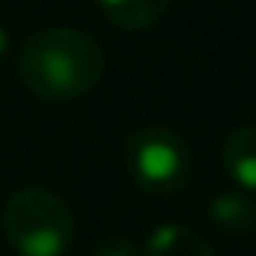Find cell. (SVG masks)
<instances>
[{
  "label": "cell",
  "mask_w": 256,
  "mask_h": 256,
  "mask_svg": "<svg viewBox=\"0 0 256 256\" xmlns=\"http://www.w3.org/2000/svg\"><path fill=\"white\" fill-rule=\"evenodd\" d=\"M107 68L104 46L75 26H46L20 46V82L39 100L65 104L91 94Z\"/></svg>",
  "instance_id": "cell-1"
},
{
  "label": "cell",
  "mask_w": 256,
  "mask_h": 256,
  "mask_svg": "<svg viewBox=\"0 0 256 256\" xmlns=\"http://www.w3.org/2000/svg\"><path fill=\"white\" fill-rule=\"evenodd\" d=\"M4 234L20 256H65L75 240V214L46 188H20L4 204Z\"/></svg>",
  "instance_id": "cell-2"
},
{
  "label": "cell",
  "mask_w": 256,
  "mask_h": 256,
  "mask_svg": "<svg viewBox=\"0 0 256 256\" xmlns=\"http://www.w3.org/2000/svg\"><path fill=\"white\" fill-rule=\"evenodd\" d=\"M124 166L133 185L152 198H172L192 182V146L166 124H146L126 136Z\"/></svg>",
  "instance_id": "cell-3"
},
{
  "label": "cell",
  "mask_w": 256,
  "mask_h": 256,
  "mask_svg": "<svg viewBox=\"0 0 256 256\" xmlns=\"http://www.w3.org/2000/svg\"><path fill=\"white\" fill-rule=\"evenodd\" d=\"M208 220L218 234L244 240L256 234V201L244 192H218L208 201Z\"/></svg>",
  "instance_id": "cell-4"
},
{
  "label": "cell",
  "mask_w": 256,
  "mask_h": 256,
  "mask_svg": "<svg viewBox=\"0 0 256 256\" xmlns=\"http://www.w3.org/2000/svg\"><path fill=\"white\" fill-rule=\"evenodd\" d=\"M107 23L124 32H146L156 30L166 20L172 0H98Z\"/></svg>",
  "instance_id": "cell-5"
},
{
  "label": "cell",
  "mask_w": 256,
  "mask_h": 256,
  "mask_svg": "<svg viewBox=\"0 0 256 256\" xmlns=\"http://www.w3.org/2000/svg\"><path fill=\"white\" fill-rule=\"evenodd\" d=\"M220 159H224L227 175L244 192L256 194V124H244V126L227 133Z\"/></svg>",
  "instance_id": "cell-6"
},
{
  "label": "cell",
  "mask_w": 256,
  "mask_h": 256,
  "mask_svg": "<svg viewBox=\"0 0 256 256\" xmlns=\"http://www.w3.org/2000/svg\"><path fill=\"white\" fill-rule=\"evenodd\" d=\"M146 256H214L211 244L188 224H159L146 237Z\"/></svg>",
  "instance_id": "cell-7"
},
{
  "label": "cell",
  "mask_w": 256,
  "mask_h": 256,
  "mask_svg": "<svg viewBox=\"0 0 256 256\" xmlns=\"http://www.w3.org/2000/svg\"><path fill=\"white\" fill-rule=\"evenodd\" d=\"M91 256H136V246H133V240L124 237V234H104V237L91 246Z\"/></svg>",
  "instance_id": "cell-8"
},
{
  "label": "cell",
  "mask_w": 256,
  "mask_h": 256,
  "mask_svg": "<svg viewBox=\"0 0 256 256\" xmlns=\"http://www.w3.org/2000/svg\"><path fill=\"white\" fill-rule=\"evenodd\" d=\"M6 52H10V32H6L4 26H0V62L6 58Z\"/></svg>",
  "instance_id": "cell-9"
}]
</instances>
